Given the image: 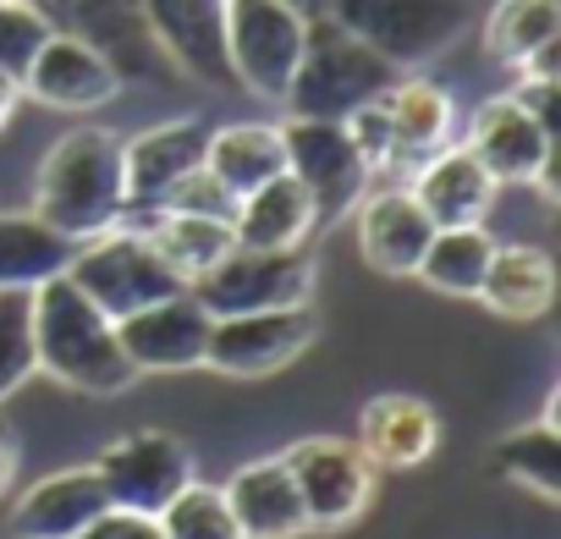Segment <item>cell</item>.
<instances>
[{
	"mask_svg": "<svg viewBox=\"0 0 561 539\" xmlns=\"http://www.w3.org/2000/svg\"><path fill=\"white\" fill-rule=\"evenodd\" d=\"M28 331H34V369L83 397H122L138 369L116 342V320L100 314L67 276H50L28 293Z\"/></svg>",
	"mask_w": 561,
	"mask_h": 539,
	"instance_id": "1",
	"label": "cell"
},
{
	"mask_svg": "<svg viewBox=\"0 0 561 539\" xmlns=\"http://www.w3.org/2000/svg\"><path fill=\"white\" fill-rule=\"evenodd\" d=\"M34 215L67 231L72 242H89L127 220L122 193V144L105 127H72L50 144L34 176Z\"/></svg>",
	"mask_w": 561,
	"mask_h": 539,
	"instance_id": "2",
	"label": "cell"
},
{
	"mask_svg": "<svg viewBox=\"0 0 561 539\" xmlns=\"http://www.w3.org/2000/svg\"><path fill=\"white\" fill-rule=\"evenodd\" d=\"M402 72L375 56L364 39H353L336 18H309V34H304V56H298V72L280 94V111L287 116H314V122H342L347 111L380 100Z\"/></svg>",
	"mask_w": 561,
	"mask_h": 539,
	"instance_id": "3",
	"label": "cell"
},
{
	"mask_svg": "<svg viewBox=\"0 0 561 539\" xmlns=\"http://www.w3.org/2000/svg\"><path fill=\"white\" fill-rule=\"evenodd\" d=\"M325 18H336L397 72H419L468 34L473 12L468 0H325Z\"/></svg>",
	"mask_w": 561,
	"mask_h": 539,
	"instance_id": "4",
	"label": "cell"
},
{
	"mask_svg": "<svg viewBox=\"0 0 561 539\" xmlns=\"http://www.w3.org/2000/svg\"><path fill=\"white\" fill-rule=\"evenodd\" d=\"M67 282L111 320H127L149 303H165V298L187 293L138 226H111V231L78 242V253L67 264Z\"/></svg>",
	"mask_w": 561,
	"mask_h": 539,
	"instance_id": "5",
	"label": "cell"
},
{
	"mask_svg": "<svg viewBox=\"0 0 561 539\" xmlns=\"http://www.w3.org/2000/svg\"><path fill=\"white\" fill-rule=\"evenodd\" d=\"M309 18L287 0H226V61L231 83L264 105H280L298 56H304Z\"/></svg>",
	"mask_w": 561,
	"mask_h": 539,
	"instance_id": "6",
	"label": "cell"
},
{
	"mask_svg": "<svg viewBox=\"0 0 561 539\" xmlns=\"http://www.w3.org/2000/svg\"><path fill=\"white\" fill-rule=\"evenodd\" d=\"M314 259L304 248H231L209 276H198L187 293L215 314H253V309H293L314 298Z\"/></svg>",
	"mask_w": 561,
	"mask_h": 539,
	"instance_id": "7",
	"label": "cell"
},
{
	"mask_svg": "<svg viewBox=\"0 0 561 539\" xmlns=\"http://www.w3.org/2000/svg\"><path fill=\"white\" fill-rule=\"evenodd\" d=\"M320 336V314L314 303H293V309H253V314H226L209 331L204 347V369L231 375V380H264L275 369H287L293 358H304Z\"/></svg>",
	"mask_w": 561,
	"mask_h": 539,
	"instance_id": "8",
	"label": "cell"
},
{
	"mask_svg": "<svg viewBox=\"0 0 561 539\" xmlns=\"http://www.w3.org/2000/svg\"><path fill=\"white\" fill-rule=\"evenodd\" d=\"M280 149H287V171L304 182L320 226L342 220L358 209V198L369 193V165L353 149L342 122H314V116H287L280 122Z\"/></svg>",
	"mask_w": 561,
	"mask_h": 539,
	"instance_id": "9",
	"label": "cell"
},
{
	"mask_svg": "<svg viewBox=\"0 0 561 539\" xmlns=\"http://www.w3.org/2000/svg\"><path fill=\"white\" fill-rule=\"evenodd\" d=\"M462 149H473V160L495 182L539 187L545 198H556V127H545L512 94H495V100H484L473 111Z\"/></svg>",
	"mask_w": 561,
	"mask_h": 539,
	"instance_id": "10",
	"label": "cell"
},
{
	"mask_svg": "<svg viewBox=\"0 0 561 539\" xmlns=\"http://www.w3.org/2000/svg\"><path fill=\"white\" fill-rule=\"evenodd\" d=\"M280 462H287V473L298 484L309 528H347L364 517V506L375 495V468L353 440L309 435V440L280 451Z\"/></svg>",
	"mask_w": 561,
	"mask_h": 539,
	"instance_id": "11",
	"label": "cell"
},
{
	"mask_svg": "<svg viewBox=\"0 0 561 539\" xmlns=\"http://www.w3.org/2000/svg\"><path fill=\"white\" fill-rule=\"evenodd\" d=\"M94 473H100L111 506L154 517L193 479V451L176 435H165V429H133V435L111 440L94 457Z\"/></svg>",
	"mask_w": 561,
	"mask_h": 539,
	"instance_id": "12",
	"label": "cell"
},
{
	"mask_svg": "<svg viewBox=\"0 0 561 539\" xmlns=\"http://www.w3.org/2000/svg\"><path fill=\"white\" fill-rule=\"evenodd\" d=\"M138 18L165 67L209 89H237L226 61V0H138Z\"/></svg>",
	"mask_w": 561,
	"mask_h": 539,
	"instance_id": "13",
	"label": "cell"
},
{
	"mask_svg": "<svg viewBox=\"0 0 561 539\" xmlns=\"http://www.w3.org/2000/svg\"><path fill=\"white\" fill-rule=\"evenodd\" d=\"M122 72H116V61L100 50V45H89L83 34H67V28H50V39L39 45V56L28 61V72H23V94L28 100H39V105H50V111H72V116H83V111H100V105H111L116 94H122Z\"/></svg>",
	"mask_w": 561,
	"mask_h": 539,
	"instance_id": "14",
	"label": "cell"
},
{
	"mask_svg": "<svg viewBox=\"0 0 561 539\" xmlns=\"http://www.w3.org/2000/svg\"><path fill=\"white\" fill-rule=\"evenodd\" d=\"M209 122L204 116H171L144 127L138 138L122 144V193H127V220L149 215L165 204V193L204 165Z\"/></svg>",
	"mask_w": 561,
	"mask_h": 539,
	"instance_id": "15",
	"label": "cell"
},
{
	"mask_svg": "<svg viewBox=\"0 0 561 539\" xmlns=\"http://www.w3.org/2000/svg\"><path fill=\"white\" fill-rule=\"evenodd\" d=\"M215 314L193 298L176 293L165 303H149L127 320H116V342L127 353V364L138 375H182V369H204V347H209Z\"/></svg>",
	"mask_w": 561,
	"mask_h": 539,
	"instance_id": "16",
	"label": "cell"
},
{
	"mask_svg": "<svg viewBox=\"0 0 561 539\" xmlns=\"http://www.w3.org/2000/svg\"><path fill=\"white\" fill-rule=\"evenodd\" d=\"M380 105H386V122H391V171L424 165L457 133V100H451V89L435 83V78H424V72H402L380 94Z\"/></svg>",
	"mask_w": 561,
	"mask_h": 539,
	"instance_id": "17",
	"label": "cell"
},
{
	"mask_svg": "<svg viewBox=\"0 0 561 539\" xmlns=\"http://www.w3.org/2000/svg\"><path fill=\"white\" fill-rule=\"evenodd\" d=\"M364 457H369V468L380 473H408V468H419V462H430V451L440 446V418H435V408L424 402V397H413V391H386V397H375V402H364V413H358V440H353Z\"/></svg>",
	"mask_w": 561,
	"mask_h": 539,
	"instance_id": "18",
	"label": "cell"
},
{
	"mask_svg": "<svg viewBox=\"0 0 561 539\" xmlns=\"http://www.w3.org/2000/svg\"><path fill=\"white\" fill-rule=\"evenodd\" d=\"M430 237H435V220L408 187H380L358 198V253L380 276H413Z\"/></svg>",
	"mask_w": 561,
	"mask_h": 539,
	"instance_id": "19",
	"label": "cell"
},
{
	"mask_svg": "<svg viewBox=\"0 0 561 539\" xmlns=\"http://www.w3.org/2000/svg\"><path fill=\"white\" fill-rule=\"evenodd\" d=\"M408 193L424 204V215H430L435 226H484V215H490L501 182L473 160V149L446 144V149H435L424 165L408 171Z\"/></svg>",
	"mask_w": 561,
	"mask_h": 539,
	"instance_id": "20",
	"label": "cell"
},
{
	"mask_svg": "<svg viewBox=\"0 0 561 539\" xmlns=\"http://www.w3.org/2000/svg\"><path fill=\"white\" fill-rule=\"evenodd\" d=\"M105 484L94 473V462L83 468H61V473H45L34 479L18 506H12V534L18 539H78L100 512H105Z\"/></svg>",
	"mask_w": 561,
	"mask_h": 539,
	"instance_id": "21",
	"label": "cell"
},
{
	"mask_svg": "<svg viewBox=\"0 0 561 539\" xmlns=\"http://www.w3.org/2000/svg\"><path fill=\"white\" fill-rule=\"evenodd\" d=\"M220 495H226L242 539H298V534H309L298 484H293V473H287V462H280V457L242 462L220 484Z\"/></svg>",
	"mask_w": 561,
	"mask_h": 539,
	"instance_id": "22",
	"label": "cell"
},
{
	"mask_svg": "<svg viewBox=\"0 0 561 539\" xmlns=\"http://www.w3.org/2000/svg\"><path fill=\"white\" fill-rule=\"evenodd\" d=\"M320 215L304 193V182L293 171L270 176L264 187L242 193L237 209H231V237L237 248H304L314 237Z\"/></svg>",
	"mask_w": 561,
	"mask_h": 539,
	"instance_id": "23",
	"label": "cell"
},
{
	"mask_svg": "<svg viewBox=\"0 0 561 539\" xmlns=\"http://www.w3.org/2000/svg\"><path fill=\"white\" fill-rule=\"evenodd\" d=\"M50 12H61L67 34H83L89 45H100L116 72H154L165 67V56L154 50L144 18H138V0H45Z\"/></svg>",
	"mask_w": 561,
	"mask_h": 539,
	"instance_id": "24",
	"label": "cell"
},
{
	"mask_svg": "<svg viewBox=\"0 0 561 539\" xmlns=\"http://www.w3.org/2000/svg\"><path fill=\"white\" fill-rule=\"evenodd\" d=\"M122 226H133V220H122ZM138 231L149 237V248L165 259V270H171L182 287H193L198 276H209V270L237 248L231 220L187 215V209H149V215H138Z\"/></svg>",
	"mask_w": 561,
	"mask_h": 539,
	"instance_id": "25",
	"label": "cell"
},
{
	"mask_svg": "<svg viewBox=\"0 0 561 539\" xmlns=\"http://www.w3.org/2000/svg\"><path fill=\"white\" fill-rule=\"evenodd\" d=\"M479 303L501 320H539L556 303V259L534 242H495L490 270L479 282Z\"/></svg>",
	"mask_w": 561,
	"mask_h": 539,
	"instance_id": "26",
	"label": "cell"
},
{
	"mask_svg": "<svg viewBox=\"0 0 561 539\" xmlns=\"http://www.w3.org/2000/svg\"><path fill=\"white\" fill-rule=\"evenodd\" d=\"M204 171H209L231 198L264 187L270 176L287 171V149H280V122H226V127H209Z\"/></svg>",
	"mask_w": 561,
	"mask_h": 539,
	"instance_id": "27",
	"label": "cell"
},
{
	"mask_svg": "<svg viewBox=\"0 0 561 539\" xmlns=\"http://www.w3.org/2000/svg\"><path fill=\"white\" fill-rule=\"evenodd\" d=\"M78 242L39 220L34 209L0 215V293H34L50 276H67Z\"/></svg>",
	"mask_w": 561,
	"mask_h": 539,
	"instance_id": "28",
	"label": "cell"
},
{
	"mask_svg": "<svg viewBox=\"0 0 561 539\" xmlns=\"http://www.w3.org/2000/svg\"><path fill=\"white\" fill-rule=\"evenodd\" d=\"M490 468H495V479L523 484V490H534L539 501H561V435H556V397H550L545 418H534V424H523V429H512V435H501V440L490 446Z\"/></svg>",
	"mask_w": 561,
	"mask_h": 539,
	"instance_id": "29",
	"label": "cell"
},
{
	"mask_svg": "<svg viewBox=\"0 0 561 539\" xmlns=\"http://www.w3.org/2000/svg\"><path fill=\"white\" fill-rule=\"evenodd\" d=\"M490 253H495V237L484 226H435L424 259L413 276L430 287V293H446V298H479V282L490 270Z\"/></svg>",
	"mask_w": 561,
	"mask_h": 539,
	"instance_id": "30",
	"label": "cell"
},
{
	"mask_svg": "<svg viewBox=\"0 0 561 539\" xmlns=\"http://www.w3.org/2000/svg\"><path fill=\"white\" fill-rule=\"evenodd\" d=\"M550 39H561V0H495L484 18V50L501 67H523Z\"/></svg>",
	"mask_w": 561,
	"mask_h": 539,
	"instance_id": "31",
	"label": "cell"
},
{
	"mask_svg": "<svg viewBox=\"0 0 561 539\" xmlns=\"http://www.w3.org/2000/svg\"><path fill=\"white\" fill-rule=\"evenodd\" d=\"M154 523H160V539H242V528H237L226 495H220L215 484H204V479H187V484L154 512Z\"/></svg>",
	"mask_w": 561,
	"mask_h": 539,
	"instance_id": "32",
	"label": "cell"
},
{
	"mask_svg": "<svg viewBox=\"0 0 561 539\" xmlns=\"http://www.w3.org/2000/svg\"><path fill=\"white\" fill-rule=\"evenodd\" d=\"M50 12L34 0H0V78L23 83L28 61L39 56V45L50 39Z\"/></svg>",
	"mask_w": 561,
	"mask_h": 539,
	"instance_id": "33",
	"label": "cell"
},
{
	"mask_svg": "<svg viewBox=\"0 0 561 539\" xmlns=\"http://www.w3.org/2000/svg\"><path fill=\"white\" fill-rule=\"evenodd\" d=\"M34 331H28V293H0V402L23 380H34Z\"/></svg>",
	"mask_w": 561,
	"mask_h": 539,
	"instance_id": "34",
	"label": "cell"
},
{
	"mask_svg": "<svg viewBox=\"0 0 561 539\" xmlns=\"http://www.w3.org/2000/svg\"><path fill=\"white\" fill-rule=\"evenodd\" d=\"M342 127H347V138H353V149L364 154L369 171H391V122H386V105L380 100L347 111Z\"/></svg>",
	"mask_w": 561,
	"mask_h": 539,
	"instance_id": "35",
	"label": "cell"
},
{
	"mask_svg": "<svg viewBox=\"0 0 561 539\" xmlns=\"http://www.w3.org/2000/svg\"><path fill=\"white\" fill-rule=\"evenodd\" d=\"M160 209H187V215H215V220H231V209H237V198L198 165V171H187L171 193H165V204Z\"/></svg>",
	"mask_w": 561,
	"mask_h": 539,
	"instance_id": "36",
	"label": "cell"
},
{
	"mask_svg": "<svg viewBox=\"0 0 561 539\" xmlns=\"http://www.w3.org/2000/svg\"><path fill=\"white\" fill-rule=\"evenodd\" d=\"M78 539H160V523L144 517V512H122V506H105Z\"/></svg>",
	"mask_w": 561,
	"mask_h": 539,
	"instance_id": "37",
	"label": "cell"
},
{
	"mask_svg": "<svg viewBox=\"0 0 561 539\" xmlns=\"http://www.w3.org/2000/svg\"><path fill=\"white\" fill-rule=\"evenodd\" d=\"M18 473V440L7 435V429H0V490H7V479Z\"/></svg>",
	"mask_w": 561,
	"mask_h": 539,
	"instance_id": "38",
	"label": "cell"
},
{
	"mask_svg": "<svg viewBox=\"0 0 561 539\" xmlns=\"http://www.w3.org/2000/svg\"><path fill=\"white\" fill-rule=\"evenodd\" d=\"M18 100H23V89L12 83V78H0V127L12 122V111H18Z\"/></svg>",
	"mask_w": 561,
	"mask_h": 539,
	"instance_id": "39",
	"label": "cell"
},
{
	"mask_svg": "<svg viewBox=\"0 0 561 539\" xmlns=\"http://www.w3.org/2000/svg\"><path fill=\"white\" fill-rule=\"evenodd\" d=\"M287 7H298L304 18H320V12H325V0H287Z\"/></svg>",
	"mask_w": 561,
	"mask_h": 539,
	"instance_id": "40",
	"label": "cell"
},
{
	"mask_svg": "<svg viewBox=\"0 0 561 539\" xmlns=\"http://www.w3.org/2000/svg\"><path fill=\"white\" fill-rule=\"evenodd\" d=\"M34 7H45V0H34Z\"/></svg>",
	"mask_w": 561,
	"mask_h": 539,
	"instance_id": "41",
	"label": "cell"
}]
</instances>
